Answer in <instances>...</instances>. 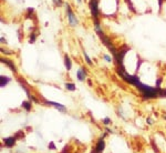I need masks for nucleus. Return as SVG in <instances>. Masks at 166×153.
Wrapping results in <instances>:
<instances>
[{"mask_svg":"<svg viewBox=\"0 0 166 153\" xmlns=\"http://www.w3.org/2000/svg\"><path fill=\"white\" fill-rule=\"evenodd\" d=\"M65 10H66V14H68V20H69V24H70L71 27H75V26L78 24V19H77L75 15L73 14L72 9H71V7H70V5H69V3H65Z\"/></svg>","mask_w":166,"mask_h":153,"instance_id":"f257e3e1","label":"nucleus"},{"mask_svg":"<svg viewBox=\"0 0 166 153\" xmlns=\"http://www.w3.org/2000/svg\"><path fill=\"white\" fill-rule=\"evenodd\" d=\"M90 9L93 18L100 17V9H99V0H90Z\"/></svg>","mask_w":166,"mask_h":153,"instance_id":"f03ea898","label":"nucleus"},{"mask_svg":"<svg viewBox=\"0 0 166 153\" xmlns=\"http://www.w3.org/2000/svg\"><path fill=\"white\" fill-rule=\"evenodd\" d=\"M0 61H1L2 63L7 65V66L9 67V68H10V70H11V71H14V72H17L16 66L14 65V62H12L11 60H9V59H6V58H1V59H0Z\"/></svg>","mask_w":166,"mask_h":153,"instance_id":"7ed1b4c3","label":"nucleus"},{"mask_svg":"<svg viewBox=\"0 0 166 153\" xmlns=\"http://www.w3.org/2000/svg\"><path fill=\"white\" fill-rule=\"evenodd\" d=\"M85 77H87V70L82 67V68H80L79 70H78V72H77V78H78L79 81H84Z\"/></svg>","mask_w":166,"mask_h":153,"instance_id":"20e7f679","label":"nucleus"},{"mask_svg":"<svg viewBox=\"0 0 166 153\" xmlns=\"http://www.w3.org/2000/svg\"><path fill=\"white\" fill-rule=\"evenodd\" d=\"M104 148H105V142H104V140L103 138H101L99 141H98V143H96V146H95V151L99 153H101L103 150H104Z\"/></svg>","mask_w":166,"mask_h":153,"instance_id":"39448f33","label":"nucleus"},{"mask_svg":"<svg viewBox=\"0 0 166 153\" xmlns=\"http://www.w3.org/2000/svg\"><path fill=\"white\" fill-rule=\"evenodd\" d=\"M43 101L47 103V104H50V105H54L57 109L61 110V111H65V107H63L62 104H60V103H57V102H53V101H49V100H45L43 99Z\"/></svg>","mask_w":166,"mask_h":153,"instance_id":"423d86ee","label":"nucleus"},{"mask_svg":"<svg viewBox=\"0 0 166 153\" xmlns=\"http://www.w3.org/2000/svg\"><path fill=\"white\" fill-rule=\"evenodd\" d=\"M16 138L15 137H11V138H6L5 139V146L7 148H11V146L15 144Z\"/></svg>","mask_w":166,"mask_h":153,"instance_id":"0eeeda50","label":"nucleus"},{"mask_svg":"<svg viewBox=\"0 0 166 153\" xmlns=\"http://www.w3.org/2000/svg\"><path fill=\"white\" fill-rule=\"evenodd\" d=\"M64 65L66 70H71L72 69V62H71V59L69 58V56H64Z\"/></svg>","mask_w":166,"mask_h":153,"instance_id":"6e6552de","label":"nucleus"},{"mask_svg":"<svg viewBox=\"0 0 166 153\" xmlns=\"http://www.w3.org/2000/svg\"><path fill=\"white\" fill-rule=\"evenodd\" d=\"M10 78L9 77H5V75H1L0 77V86H1V88H3L5 86H7L8 82H10Z\"/></svg>","mask_w":166,"mask_h":153,"instance_id":"1a4fd4ad","label":"nucleus"},{"mask_svg":"<svg viewBox=\"0 0 166 153\" xmlns=\"http://www.w3.org/2000/svg\"><path fill=\"white\" fill-rule=\"evenodd\" d=\"M64 86L69 91H75V84H73L71 82H66Z\"/></svg>","mask_w":166,"mask_h":153,"instance_id":"9d476101","label":"nucleus"},{"mask_svg":"<svg viewBox=\"0 0 166 153\" xmlns=\"http://www.w3.org/2000/svg\"><path fill=\"white\" fill-rule=\"evenodd\" d=\"M83 56H84V59H85V61H87V63L89 65V66H93V62L91 61V59H90V57L87 56V53L85 52V51L83 50Z\"/></svg>","mask_w":166,"mask_h":153,"instance_id":"9b49d317","label":"nucleus"},{"mask_svg":"<svg viewBox=\"0 0 166 153\" xmlns=\"http://www.w3.org/2000/svg\"><path fill=\"white\" fill-rule=\"evenodd\" d=\"M22 108H24L27 111H30V110H31V103L28 102V101L22 102Z\"/></svg>","mask_w":166,"mask_h":153,"instance_id":"f8f14e48","label":"nucleus"},{"mask_svg":"<svg viewBox=\"0 0 166 153\" xmlns=\"http://www.w3.org/2000/svg\"><path fill=\"white\" fill-rule=\"evenodd\" d=\"M36 39H37V33H36V32H31V35H30L29 42H30V44H35Z\"/></svg>","mask_w":166,"mask_h":153,"instance_id":"ddd939ff","label":"nucleus"},{"mask_svg":"<svg viewBox=\"0 0 166 153\" xmlns=\"http://www.w3.org/2000/svg\"><path fill=\"white\" fill-rule=\"evenodd\" d=\"M103 58H104V60H105L106 62H112V61H113V58L110 57L108 54H103Z\"/></svg>","mask_w":166,"mask_h":153,"instance_id":"4468645a","label":"nucleus"},{"mask_svg":"<svg viewBox=\"0 0 166 153\" xmlns=\"http://www.w3.org/2000/svg\"><path fill=\"white\" fill-rule=\"evenodd\" d=\"M62 3H63L62 0H53V5H54L56 7H60Z\"/></svg>","mask_w":166,"mask_h":153,"instance_id":"2eb2a0df","label":"nucleus"},{"mask_svg":"<svg viewBox=\"0 0 166 153\" xmlns=\"http://www.w3.org/2000/svg\"><path fill=\"white\" fill-rule=\"evenodd\" d=\"M1 52H2V53H6V54H12V53H14L12 51H8V49H3V48H1Z\"/></svg>","mask_w":166,"mask_h":153,"instance_id":"dca6fc26","label":"nucleus"},{"mask_svg":"<svg viewBox=\"0 0 166 153\" xmlns=\"http://www.w3.org/2000/svg\"><path fill=\"white\" fill-rule=\"evenodd\" d=\"M103 123L105 124V125H108V124L111 123V120H110V118H105V119L103 120Z\"/></svg>","mask_w":166,"mask_h":153,"instance_id":"f3484780","label":"nucleus"},{"mask_svg":"<svg viewBox=\"0 0 166 153\" xmlns=\"http://www.w3.org/2000/svg\"><path fill=\"white\" fill-rule=\"evenodd\" d=\"M146 122H147L148 124H153V123H154V122H153V120H152L151 118H148V119L146 120Z\"/></svg>","mask_w":166,"mask_h":153,"instance_id":"a211bd4d","label":"nucleus"},{"mask_svg":"<svg viewBox=\"0 0 166 153\" xmlns=\"http://www.w3.org/2000/svg\"><path fill=\"white\" fill-rule=\"evenodd\" d=\"M49 149H51V150H53V149H54V143H53V142H51V143H50Z\"/></svg>","mask_w":166,"mask_h":153,"instance_id":"6ab92c4d","label":"nucleus"},{"mask_svg":"<svg viewBox=\"0 0 166 153\" xmlns=\"http://www.w3.org/2000/svg\"><path fill=\"white\" fill-rule=\"evenodd\" d=\"M1 42H2V44H3V42H5V44H6V42H7V41H6V39H3V38H2V37H1Z\"/></svg>","mask_w":166,"mask_h":153,"instance_id":"aec40b11","label":"nucleus"},{"mask_svg":"<svg viewBox=\"0 0 166 153\" xmlns=\"http://www.w3.org/2000/svg\"><path fill=\"white\" fill-rule=\"evenodd\" d=\"M78 1V3H82V0H77Z\"/></svg>","mask_w":166,"mask_h":153,"instance_id":"412c9836","label":"nucleus"},{"mask_svg":"<svg viewBox=\"0 0 166 153\" xmlns=\"http://www.w3.org/2000/svg\"><path fill=\"white\" fill-rule=\"evenodd\" d=\"M92 153H99V152H96V151H95V150H94V151H93V152H92Z\"/></svg>","mask_w":166,"mask_h":153,"instance_id":"4be33fe9","label":"nucleus"},{"mask_svg":"<svg viewBox=\"0 0 166 153\" xmlns=\"http://www.w3.org/2000/svg\"><path fill=\"white\" fill-rule=\"evenodd\" d=\"M164 119H165V120H166V116H164Z\"/></svg>","mask_w":166,"mask_h":153,"instance_id":"5701e85b","label":"nucleus"}]
</instances>
